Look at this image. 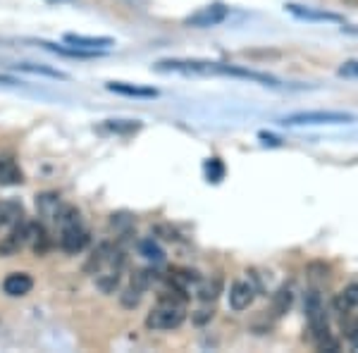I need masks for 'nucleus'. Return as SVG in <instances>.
Segmentation results:
<instances>
[{
	"label": "nucleus",
	"instance_id": "nucleus-18",
	"mask_svg": "<svg viewBox=\"0 0 358 353\" xmlns=\"http://www.w3.org/2000/svg\"><path fill=\"white\" fill-rule=\"evenodd\" d=\"M120 272H122V265H110V268L101 270L96 277V284L103 294H115V289L120 287Z\"/></svg>",
	"mask_w": 358,
	"mask_h": 353
},
{
	"label": "nucleus",
	"instance_id": "nucleus-6",
	"mask_svg": "<svg viewBox=\"0 0 358 353\" xmlns=\"http://www.w3.org/2000/svg\"><path fill=\"white\" fill-rule=\"evenodd\" d=\"M86 244H89V231L84 229L82 222L67 224V227H60V248L65 253H82Z\"/></svg>",
	"mask_w": 358,
	"mask_h": 353
},
{
	"label": "nucleus",
	"instance_id": "nucleus-4",
	"mask_svg": "<svg viewBox=\"0 0 358 353\" xmlns=\"http://www.w3.org/2000/svg\"><path fill=\"white\" fill-rule=\"evenodd\" d=\"M229 15V8L222 3H210L206 5V8L196 10L194 15H189L187 20H184V24L187 27H194V29H208V27H217L220 22L227 20Z\"/></svg>",
	"mask_w": 358,
	"mask_h": 353
},
{
	"label": "nucleus",
	"instance_id": "nucleus-32",
	"mask_svg": "<svg viewBox=\"0 0 358 353\" xmlns=\"http://www.w3.org/2000/svg\"><path fill=\"white\" fill-rule=\"evenodd\" d=\"M208 320H213V310H199V315H194L196 325H203Z\"/></svg>",
	"mask_w": 358,
	"mask_h": 353
},
{
	"label": "nucleus",
	"instance_id": "nucleus-25",
	"mask_svg": "<svg viewBox=\"0 0 358 353\" xmlns=\"http://www.w3.org/2000/svg\"><path fill=\"white\" fill-rule=\"evenodd\" d=\"M103 129L113 131V134H134V131L141 129V122H131V120H108L103 124Z\"/></svg>",
	"mask_w": 358,
	"mask_h": 353
},
{
	"label": "nucleus",
	"instance_id": "nucleus-30",
	"mask_svg": "<svg viewBox=\"0 0 358 353\" xmlns=\"http://www.w3.org/2000/svg\"><path fill=\"white\" fill-rule=\"evenodd\" d=\"M315 349H317V351H330V353H334V351H339V349H342V344H339V341L334 339V337H327V339L317 341V344H315Z\"/></svg>",
	"mask_w": 358,
	"mask_h": 353
},
{
	"label": "nucleus",
	"instance_id": "nucleus-9",
	"mask_svg": "<svg viewBox=\"0 0 358 353\" xmlns=\"http://www.w3.org/2000/svg\"><path fill=\"white\" fill-rule=\"evenodd\" d=\"M258 294V287L253 284V282L248 280H236L232 287H229V308L241 312L246 310L248 305L253 303V298H256Z\"/></svg>",
	"mask_w": 358,
	"mask_h": 353
},
{
	"label": "nucleus",
	"instance_id": "nucleus-17",
	"mask_svg": "<svg viewBox=\"0 0 358 353\" xmlns=\"http://www.w3.org/2000/svg\"><path fill=\"white\" fill-rule=\"evenodd\" d=\"M29 246L34 248L36 256H43L50 248V236L41 222H29Z\"/></svg>",
	"mask_w": 358,
	"mask_h": 353
},
{
	"label": "nucleus",
	"instance_id": "nucleus-8",
	"mask_svg": "<svg viewBox=\"0 0 358 353\" xmlns=\"http://www.w3.org/2000/svg\"><path fill=\"white\" fill-rule=\"evenodd\" d=\"M27 244H29V222L22 219V222L13 224L8 236L0 239V256H15V253H20Z\"/></svg>",
	"mask_w": 358,
	"mask_h": 353
},
{
	"label": "nucleus",
	"instance_id": "nucleus-33",
	"mask_svg": "<svg viewBox=\"0 0 358 353\" xmlns=\"http://www.w3.org/2000/svg\"><path fill=\"white\" fill-rule=\"evenodd\" d=\"M0 84H8V86H15V84H22V82H17L15 77H8V74H0Z\"/></svg>",
	"mask_w": 358,
	"mask_h": 353
},
{
	"label": "nucleus",
	"instance_id": "nucleus-23",
	"mask_svg": "<svg viewBox=\"0 0 358 353\" xmlns=\"http://www.w3.org/2000/svg\"><path fill=\"white\" fill-rule=\"evenodd\" d=\"M36 208L41 217H55L57 210H60V196L57 194H41L36 196Z\"/></svg>",
	"mask_w": 358,
	"mask_h": 353
},
{
	"label": "nucleus",
	"instance_id": "nucleus-1",
	"mask_svg": "<svg viewBox=\"0 0 358 353\" xmlns=\"http://www.w3.org/2000/svg\"><path fill=\"white\" fill-rule=\"evenodd\" d=\"M356 115L342 113V110H303L282 117L285 127H320V124H351Z\"/></svg>",
	"mask_w": 358,
	"mask_h": 353
},
{
	"label": "nucleus",
	"instance_id": "nucleus-10",
	"mask_svg": "<svg viewBox=\"0 0 358 353\" xmlns=\"http://www.w3.org/2000/svg\"><path fill=\"white\" fill-rule=\"evenodd\" d=\"M215 74H224V77H239V79H251V82H258V84H265V86H277V79L270 77V74L256 72V69H246V67L222 65V62H215Z\"/></svg>",
	"mask_w": 358,
	"mask_h": 353
},
{
	"label": "nucleus",
	"instance_id": "nucleus-13",
	"mask_svg": "<svg viewBox=\"0 0 358 353\" xmlns=\"http://www.w3.org/2000/svg\"><path fill=\"white\" fill-rule=\"evenodd\" d=\"M167 282H170L172 287H177V289H184V291L189 294L192 289L199 287L201 275L196 270H189V268H175V270H170Z\"/></svg>",
	"mask_w": 358,
	"mask_h": 353
},
{
	"label": "nucleus",
	"instance_id": "nucleus-31",
	"mask_svg": "<svg viewBox=\"0 0 358 353\" xmlns=\"http://www.w3.org/2000/svg\"><path fill=\"white\" fill-rule=\"evenodd\" d=\"M339 74H342V77H358V60L344 62V65L339 67Z\"/></svg>",
	"mask_w": 358,
	"mask_h": 353
},
{
	"label": "nucleus",
	"instance_id": "nucleus-2",
	"mask_svg": "<svg viewBox=\"0 0 358 353\" xmlns=\"http://www.w3.org/2000/svg\"><path fill=\"white\" fill-rule=\"evenodd\" d=\"M303 310H306V322H308V332H310L313 344L332 337L330 320H327V310H325V301H322V296L315 291V289H310V291L306 294Z\"/></svg>",
	"mask_w": 358,
	"mask_h": 353
},
{
	"label": "nucleus",
	"instance_id": "nucleus-29",
	"mask_svg": "<svg viewBox=\"0 0 358 353\" xmlns=\"http://www.w3.org/2000/svg\"><path fill=\"white\" fill-rule=\"evenodd\" d=\"M344 337H346V341H349V344L358 351V320H351V317L346 320Z\"/></svg>",
	"mask_w": 358,
	"mask_h": 353
},
{
	"label": "nucleus",
	"instance_id": "nucleus-22",
	"mask_svg": "<svg viewBox=\"0 0 358 353\" xmlns=\"http://www.w3.org/2000/svg\"><path fill=\"white\" fill-rule=\"evenodd\" d=\"M24 219V208L17 201H3L0 203V224H17Z\"/></svg>",
	"mask_w": 358,
	"mask_h": 353
},
{
	"label": "nucleus",
	"instance_id": "nucleus-28",
	"mask_svg": "<svg viewBox=\"0 0 358 353\" xmlns=\"http://www.w3.org/2000/svg\"><path fill=\"white\" fill-rule=\"evenodd\" d=\"M206 177H208V182H213V184L222 182V177H224V165L220 163V158L206 160Z\"/></svg>",
	"mask_w": 358,
	"mask_h": 353
},
{
	"label": "nucleus",
	"instance_id": "nucleus-14",
	"mask_svg": "<svg viewBox=\"0 0 358 353\" xmlns=\"http://www.w3.org/2000/svg\"><path fill=\"white\" fill-rule=\"evenodd\" d=\"M108 91L120 96H129V98H158V89L151 86H138V84H127V82H110Z\"/></svg>",
	"mask_w": 358,
	"mask_h": 353
},
{
	"label": "nucleus",
	"instance_id": "nucleus-12",
	"mask_svg": "<svg viewBox=\"0 0 358 353\" xmlns=\"http://www.w3.org/2000/svg\"><path fill=\"white\" fill-rule=\"evenodd\" d=\"M31 289H34V280H31V275H27V272H10V275L3 280V291L13 298L27 296Z\"/></svg>",
	"mask_w": 358,
	"mask_h": 353
},
{
	"label": "nucleus",
	"instance_id": "nucleus-11",
	"mask_svg": "<svg viewBox=\"0 0 358 353\" xmlns=\"http://www.w3.org/2000/svg\"><path fill=\"white\" fill-rule=\"evenodd\" d=\"M285 8H287V13H289V15L299 17V20H306V22H344V17H339L334 13H327V10L310 8V5L287 3Z\"/></svg>",
	"mask_w": 358,
	"mask_h": 353
},
{
	"label": "nucleus",
	"instance_id": "nucleus-24",
	"mask_svg": "<svg viewBox=\"0 0 358 353\" xmlns=\"http://www.w3.org/2000/svg\"><path fill=\"white\" fill-rule=\"evenodd\" d=\"M20 72H29V74H43V77L50 79H69L65 72H57L53 67H45V65H31V62H20V65H13Z\"/></svg>",
	"mask_w": 358,
	"mask_h": 353
},
{
	"label": "nucleus",
	"instance_id": "nucleus-26",
	"mask_svg": "<svg viewBox=\"0 0 358 353\" xmlns=\"http://www.w3.org/2000/svg\"><path fill=\"white\" fill-rule=\"evenodd\" d=\"M138 251H141V256H143V258L153 260V263H160V260L165 258L163 248H160L158 244H155L153 239H143L141 244H138Z\"/></svg>",
	"mask_w": 358,
	"mask_h": 353
},
{
	"label": "nucleus",
	"instance_id": "nucleus-3",
	"mask_svg": "<svg viewBox=\"0 0 358 353\" xmlns=\"http://www.w3.org/2000/svg\"><path fill=\"white\" fill-rule=\"evenodd\" d=\"M187 320V305H172V303H158L146 315V327L153 332H172L182 327Z\"/></svg>",
	"mask_w": 358,
	"mask_h": 353
},
{
	"label": "nucleus",
	"instance_id": "nucleus-20",
	"mask_svg": "<svg viewBox=\"0 0 358 353\" xmlns=\"http://www.w3.org/2000/svg\"><path fill=\"white\" fill-rule=\"evenodd\" d=\"M222 294V280L220 277H213V280H201L199 287H196V296L203 303H210Z\"/></svg>",
	"mask_w": 358,
	"mask_h": 353
},
{
	"label": "nucleus",
	"instance_id": "nucleus-7",
	"mask_svg": "<svg viewBox=\"0 0 358 353\" xmlns=\"http://www.w3.org/2000/svg\"><path fill=\"white\" fill-rule=\"evenodd\" d=\"M332 310L337 312L342 320H349V317L358 315V282H354V284H346L342 291L334 296Z\"/></svg>",
	"mask_w": 358,
	"mask_h": 353
},
{
	"label": "nucleus",
	"instance_id": "nucleus-19",
	"mask_svg": "<svg viewBox=\"0 0 358 353\" xmlns=\"http://www.w3.org/2000/svg\"><path fill=\"white\" fill-rule=\"evenodd\" d=\"M43 48L53 50L57 55H65V57H77V60H91V57H101L103 53L101 50H86V48H77V45H72V48H65V45H55V43H48V41H41Z\"/></svg>",
	"mask_w": 358,
	"mask_h": 353
},
{
	"label": "nucleus",
	"instance_id": "nucleus-27",
	"mask_svg": "<svg viewBox=\"0 0 358 353\" xmlns=\"http://www.w3.org/2000/svg\"><path fill=\"white\" fill-rule=\"evenodd\" d=\"M141 296H143V289L141 287H136L134 282H131L129 287L124 289V294H122V305L124 308H136L138 303H141Z\"/></svg>",
	"mask_w": 358,
	"mask_h": 353
},
{
	"label": "nucleus",
	"instance_id": "nucleus-15",
	"mask_svg": "<svg viewBox=\"0 0 358 353\" xmlns=\"http://www.w3.org/2000/svg\"><path fill=\"white\" fill-rule=\"evenodd\" d=\"M65 43L77 45V48L86 50H98V48H108L115 41L110 36H82V34H65Z\"/></svg>",
	"mask_w": 358,
	"mask_h": 353
},
{
	"label": "nucleus",
	"instance_id": "nucleus-21",
	"mask_svg": "<svg viewBox=\"0 0 358 353\" xmlns=\"http://www.w3.org/2000/svg\"><path fill=\"white\" fill-rule=\"evenodd\" d=\"M292 303H294V291L289 287H280L273 296V305H270V310H273L275 317H282V315L289 312Z\"/></svg>",
	"mask_w": 358,
	"mask_h": 353
},
{
	"label": "nucleus",
	"instance_id": "nucleus-5",
	"mask_svg": "<svg viewBox=\"0 0 358 353\" xmlns=\"http://www.w3.org/2000/svg\"><path fill=\"white\" fill-rule=\"evenodd\" d=\"M158 72H184V74H215V62L210 60H160L153 65Z\"/></svg>",
	"mask_w": 358,
	"mask_h": 353
},
{
	"label": "nucleus",
	"instance_id": "nucleus-16",
	"mask_svg": "<svg viewBox=\"0 0 358 353\" xmlns=\"http://www.w3.org/2000/svg\"><path fill=\"white\" fill-rule=\"evenodd\" d=\"M24 182V172L13 158H0V187H17Z\"/></svg>",
	"mask_w": 358,
	"mask_h": 353
}]
</instances>
